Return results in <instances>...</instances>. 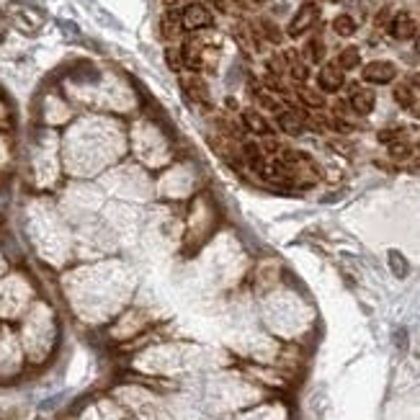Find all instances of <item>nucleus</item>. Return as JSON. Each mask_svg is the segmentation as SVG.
Wrapping results in <instances>:
<instances>
[{"label":"nucleus","instance_id":"obj_1","mask_svg":"<svg viewBox=\"0 0 420 420\" xmlns=\"http://www.w3.org/2000/svg\"><path fill=\"white\" fill-rule=\"evenodd\" d=\"M214 24L211 10L204 3H189L181 10V26L183 31H201V28H209Z\"/></svg>","mask_w":420,"mask_h":420},{"label":"nucleus","instance_id":"obj_2","mask_svg":"<svg viewBox=\"0 0 420 420\" xmlns=\"http://www.w3.org/2000/svg\"><path fill=\"white\" fill-rule=\"evenodd\" d=\"M317 16H320V8H317L315 3H304V6L297 10V16L292 19V24H289V37L299 39L301 34H307V31L315 26Z\"/></svg>","mask_w":420,"mask_h":420},{"label":"nucleus","instance_id":"obj_3","mask_svg":"<svg viewBox=\"0 0 420 420\" xmlns=\"http://www.w3.org/2000/svg\"><path fill=\"white\" fill-rule=\"evenodd\" d=\"M366 82H374V85H387V82H392L397 78V67L392 62H387V60H374V62L364 64V70H361Z\"/></svg>","mask_w":420,"mask_h":420},{"label":"nucleus","instance_id":"obj_4","mask_svg":"<svg viewBox=\"0 0 420 420\" xmlns=\"http://www.w3.org/2000/svg\"><path fill=\"white\" fill-rule=\"evenodd\" d=\"M276 124L281 129L283 134H301L304 132V124H307V114H301V111H294V109H283L276 114Z\"/></svg>","mask_w":420,"mask_h":420},{"label":"nucleus","instance_id":"obj_5","mask_svg":"<svg viewBox=\"0 0 420 420\" xmlns=\"http://www.w3.org/2000/svg\"><path fill=\"white\" fill-rule=\"evenodd\" d=\"M317 82H320L322 91L328 93H335L343 88V82H346V75H343V70H340L338 64H322L320 75H317Z\"/></svg>","mask_w":420,"mask_h":420},{"label":"nucleus","instance_id":"obj_6","mask_svg":"<svg viewBox=\"0 0 420 420\" xmlns=\"http://www.w3.org/2000/svg\"><path fill=\"white\" fill-rule=\"evenodd\" d=\"M415 31H418V26H415V21H412L410 13H397L392 19V24H390V34H392L394 39H400V42L412 39L415 37Z\"/></svg>","mask_w":420,"mask_h":420},{"label":"nucleus","instance_id":"obj_7","mask_svg":"<svg viewBox=\"0 0 420 420\" xmlns=\"http://www.w3.org/2000/svg\"><path fill=\"white\" fill-rule=\"evenodd\" d=\"M243 124H245L247 132H253V134H261V137H271L274 132H271V124L261 116V111L256 109H247L243 111Z\"/></svg>","mask_w":420,"mask_h":420},{"label":"nucleus","instance_id":"obj_8","mask_svg":"<svg viewBox=\"0 0 420 420\" xmlns=\"http://www.w3.org/2000/svg\"><path fill=\"white\" fill-rule=\"evenodd\" d=\"M374 103H376L374 91H356L351 96V106H353L356 114H371V111H374Z\"/></svg>","mask_w":420,"mask_h":420},{"label":"nucleus","instance_id":"obj_9","mask_svg":"<svg viewBox=\"0 0 420 420\" xmlns=\"http://www.w3.org/2000/svg\"><path fill=\"white\" fill-rule=\"evenodd\" d=\"M286 64H289V75H292L297 82H304L307 78H310V70H307V64L301 62L299 57H297V52H286Z\"/></svg>","mask_w":420,"mask_h":420},{"label":"nucleus","instance_id":"obj_10","mask_svg":"<svg viewBox=\"0 0 420 420\" xmlns=\"http://www.w3.org/2000/svg\"><path fill=\"white\" fill-rule=\"evenodd\" d=\"M358 64H361V55H358L356 46H348V49H343L338 57V67L346 73V70H356Z\"/></svg>","mask_w":420,"mask_h":420},{"label":"nucleus","instance_id":"obj_11","mask_svg":"<svg viewBox=\"0 0 420 420\" xmlns=\"http://www.w3.org/2000/svg\"><path fill=\"white\" fill-rule=\"evenodd\" d=\"M297 96H299L301 103L310 106V109H322V106H325V96L317 91H312V88H304V85H301L299 91H297Z\"/></svg>","mask_w":420,"mask_h":420},{"label":"nucleus","instance_id":"obj_12","mask_svg":"<svg viewBox=\"0 0 420 420\" xmlns=\"http://www.w3.org/2000/svg\"><path fill=\"white\" fill-rule=\"evenodd\" d=\"M333 31H335L338 37H353V34H356V21L351 19L348 13H340L338 19L333 21Z\"/></svg>","mask_w":420,"mask_h":420},{"label":"nucleus","instance_id":"obj_13","mask_svg":"<svg viewBox=\"0 0 420 420\" xmlns=\"http://www.w3.org/2000/svg\"><path fill=\"white\" fill-rule=\"evenodd\" d=\"M394 100H397L400 106H405V109H412L415 96H412V91L408 88V85H397V88H394Z\"/></svg>","mask_w":420,"mask_h":420},{"label":"nucleus","instance_id":"obj_14","mask_svg":"<svg viewBox=\"0 0 420 420\" xmlns=\"http://www.w3.org/2000/svg\"><path fill=\"white\" fill-rule=\"evenodd\" d=\"M390 268H392L394 271V276H408V263H405V258L400 256V253H397V250H392V253H390Z\"/></svg>","mask_w":420,"mask_h":420},{"label":"nucleus","instance_id":"obj_15","mask_svg":"<svg viewBox=\"0 0 420 420\" xmlns=\"http://www.w3.org/2000/svg\"><path fill=\"white\" fill-rule=\"evenodd\" d=\"M307 57H310L312 62H322V57H325V44H322V39H312L310 44H307Z\"/></svg>","mask_w":420,"mask_h":420},{"label":"nucleus","instance_id":"obj_16","mask_svg":"<svg viewBox=\"0 0 420 420\" xmlns=\"http://www.w3.org/2000/svg\"><path fill=\"white\" fill-rule=\"evenodd\" d=\"M390 155L397 157V160H402V157H408V155H410V147H408V145H402V142H394V145L390 147Z\"/></svg>","mask_w":420,"mask_h":420},{"label":"nucleus","instance_id":"obj_17","mask_svg":"<svg viewBox=\"0 0 420 420\" xmlns=\"http://www.w3.org/2000/svg\"><path fill=\"white\" fill-rule=\"evenodd\" d=\"M263 31H265V39H271V42H281V34H279V28L274 26V24H268V21H263Z\"/></svg>","mask_w":420,"mask_h":420},{"label":"nucleus","instance_id":"obj_18","mask_svg":"<svg viewBox=\"0 0 420 420\" xmlns=\"http://www.w3.org/2000/svg\"><path fill=\"white\" fill-rule=\"evenodd\" d=\"M412 82H415V85H420V75H415V78H412Z\"/></svg>","mask_w":420,"mask_h":420},{"label":"nucleus","instance_id":"obj_19","mask_svg":"<svg viewBox=\"0 0 420 420\" xmlns=\"http://www.w3.org/2000/svg\"><path fill=\"white\" fill-rule=\"evenodd\" d=\"M415 49H418V55H420V37H418V42H415Z\"/></svg>","mask_w":420,"mask_h":420},{"label":"nucleus","instance_id":"obj_20","mask_svg":"<svg viewBox=\"0 0 420 420\" xmlns=\"http://www.w3.org/2000/svg\"><path fill=\"white\" fill-rule=\"evenodd\" d=\"M253 3H261V0H253Z\"/></svg>","mask_w":420,"mask_h":420}]
</instances>
